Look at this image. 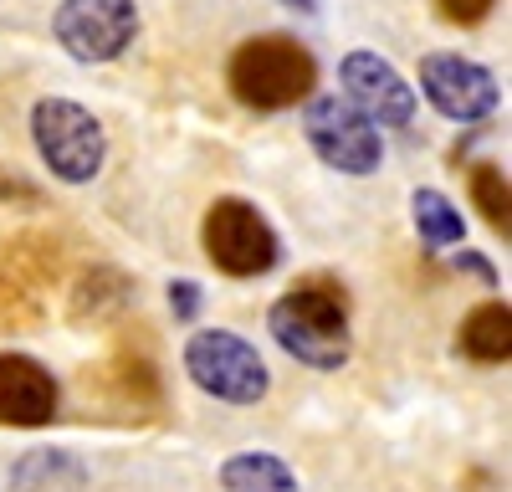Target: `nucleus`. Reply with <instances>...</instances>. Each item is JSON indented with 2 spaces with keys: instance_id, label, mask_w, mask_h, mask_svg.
Wrapping results in <instances>:
<instances>
[{
  "instance_id": "obj_7",
  "label": "nucleus",
  "mask_w": 512,
  "mask_h": 492,
  "mask_svg": "<svg viewBox=\"0 0 512 492\" xmlns=\"http://www.w3.org/2000/svg\"><path fill=\"white\" fill-rule=\"evenodd\" d=\"M52 31L62 41V52H72L77 62H113L134 47L139 6L134 0H62Z\"/></svg>"
},
{
  "instance_id": "obj_19",
  "label": "nucleus",
  "mask_w": 512,
  "mask_h": 492,
  "mask_svg": "<svg viewBox=\"0 0 512 492\" xmlns=\"http://www.w3.org/2000/svg\"><path fill=\"white\" fill-rule=\"evenodd\" d=\"M456 267H466V272H477L482 282H492V267H487V262H482L477 252H461V257H456Z\"/></svg>"
},
{
  "instance_id": "obj_14",
  "label": "nucleus",
  "mask_w": 512,
  "mask_h": 492,
  "mask_svg": "<svg viewBox=\"0 0 512 492\" xmlns=\"http://www.w3.org/2000/svg\"><path fill=\"white\" fill-rule=\"evenodd\" d=\"M410 211H415V231H420L425 246H456L461 231H466L461 211H456L441 190H415V195H410Z\"/></svg>"
},
{
  "instance_id": "obj_15",
  "label": "nucleus",
  "mask_w": 512,
  "mask_h": 492,
  "mask_svg": "<svg viewBox=\"0 0 512 492\" xmlns=\"http://www.w3.org/2000/svg\"><path fill=\"white\" fill-rule=\"evenodd\" d=\"M472 200H477V211L487 216V226L507 236L512 195H507V175L497 170V164H477V170H472Z\"/></svg>"
},
{
  "instance_id": "obj_1",
  "label": "nucleus",
  "mask_w": 512,
  "mask_h": 492,
  "mask_svg": "<svg viewBox=\"0 0 512 492\" xmlns=\"http://www.w3.org/2000/svg\"><path fill=\"white\" fill-rule=\"evenodd\" d=\"M272 339L308 369H338L349 359V293L328 272L292 282L272 308Z\"/></svg>"
},
{
  "instance_id": "obj_16",
  "label": "nucleus",
  "mask_w": 512,
  "mask_h": 492,
  "mask_svg": "<svg viewBox=\"0 0 512 492\" xmlns=\"http://www.w3.org/2000/svg\"><path fill=\"white\" fill-rule=\"evenodd\" d=\"M26 323H36V303L11 277H0V328H26Z\"/></svg>"
},
{
  "instance_id": "obj_8",
  "label": "nucleus",
  "mask_w": 512,
  "mask_h": 492,
  "mask_svg": "<svg viewBox=\"0 0 512 492\" xmlns=\"http://www.w3.org/2000/svg\"><path fill=\"white\" fill-rule=\"evenodd\" d=\"M420 88L431 98V108L446 113L451 123H477L497 108V77L456 52L420 57Z\"/></svg>"
},
{
  "instance_id": "obj_12",
  "label": "nucleus",
  "mask_w": 512,
  "mask_h": 492,
  "mask_svg": "<svg viewBox=\"0 0 512 492\" xmlns=\"http://www.w3.org/2000/svg\"><path fill=\"white\" fill-rule=\"evenodd\" d=\"M461 354L477 364H507L512 354V313L507 303H482L461 323Z\"/></svg>"
},
{
  "instance_id": "obj_18",
  "label": "nucleus",
  "mask_w": 512,
  "mask_h": 492,
  "mask_svg": "<svg viewBox=\"0 0 512 492\" xmlns=\"http://www.w3.org/2000/svg\"><path fill=\"white\" fill-rule=\"evenodd\" d=\"M169 308H175V318H195L200 313V287L195 282H169Z\"/></svg>"
},
{
  "instance_id": "obj_13",
  "label": "nucleus",
  "mask_w": 512,
  "mask_h": 492,
  "mask_svg": "<svg viewBox=\"0 0 512 492\" xmlns=\"http://www.w3.org/2000/svg\"><path fill=\"white\" fill-rule=\"evenodd\" d=\"M221 487L226 492H297V477L272 451H241V457L221 467Z\"/></svg>"
},
{
  "instance_id": "obj_4",
  "label": "nucleus",
  "mask_w": 512,
  "mask_h": 492,
  "mask_svg": "<svg viewBox=\"0 0 512 492\" xmlns=\"http://www.w3.org/2000/svg\"><path fill=\"white\" fill-rule=\"evenodd\" d=\"M185 375L205 395H216L226 405H256L272 385L262 354H256L241 334H226V328H200L185 344Z\"/></svg>"
},
{
  "instance_id": "obj_2",
  "label": "nucleus",
  "mask_w": 512,
  "mask_h": 492,
  "mask_svg": "<svg viewBox=\"0 0 512 492\" xmlns=\"http://www.w3.org/2000/svg\"><path fill=\"white\" fill-rule=\"evenodd\" d=\"M318 82V62L303 41L292 36H251L236 47L231 57V93L246 103V108H262V113H277V108H292L313 93Z\"/></svg>"
},
{
  "instance_id": "obj_10",
  "label": "nucleus",
  "mask_w": 512,
  "mask_h": 492,
  "mask_svg": "<svg viewBox=\"0 0 512 492\" xmlns=\"http://www.w3.org/2000/svg\"><path fill=\"white\" fill-rule=\"evenodd\" d=\"M57 416V380L31 354H0V421L47 426Z\"/></svg>"
},
{
  "instance_id": "obj_20",
  "label": "nucleus",
  "mask_w": 512,
  "mask_h": 492,
  "mask_svg": "<svg viewBox=\"0 0 512 492\" xmlns=\"http://www.w3.org/2000/svg\"><path fill=\"white\" fill-rule=\"evenodd\" d=\"M287 6H292V11H308V16H313V11H318V0H287Z\"/></svg>"
},
{
  "instance_id": "obj_5",
  "label": "nucleus",
  "mask_w": 512,
  "mask_h": 492,
  "mask_svg": "<svg viewBox=\"0 0 512 492\" xmlns=\"http://www.w3.org/2000/svg\"><path fill=\"white\" fill-rule=\"evenodd\" d=\"M200 241H205V257L226 277H262L277 267V231L251 200H236V195L216 200L205 211Z\"/></svg>"
},
{
  "instance_id": "obj_3",
  "label": "nucleus",
  "mask_w": 512,
  "mask_h": 492,
  "mask_svg": "<svg viewBox=\"0 0 512 492\" xmlns=\"http://www.w3.org/2000/svg\"><path fill=\"white\" fill-rule=\"evenodd\" d=\"M31 139H36L41 164L67 185H88L103 170V154H108L103 123L72 98H41L31 108Z\"/></svg>"
},
{
  "instance_id": "obj_17",
  "label": "nucleus",
  "mask_w": 512,
  "mask_h": 492,
  "mask_svg": "<svg viewBox=\"0 0 512 492\" xmlns=\"http://www.w3.org/2000/svg\"><path fill=\"white\" fill-rule=\"evenodd\" d=\"M436 11L446 21H456V26H477V21H487L492 0H436Z\"/></svg>"
},
{
  "instance_id": "obj_9",
  "label": "nucleus",
  "mask_w": 512,
  "mask_h": 492,
  "mask_svg": "<svg viewBox=\"0 0 512 492\" xmlns=\"http://www.w3.org/2000/svg\"><path fill=\"white\" fill-rule=\"evenodd\" d=\"M338 77H344V93L349 103L369 118V123H390V129H405V123L415 118V93L410 82L384 62L379 52H349L344 67H338Z\"/></svg>"
},
{
  "instance_id": "obj_11",
  "label": "nucleus",
  "mask_w": 512,
  "mask_h": 492,
  "mask_svg": "<svg viewBox=\"0 0 512 492\" xmlns=\"http://www.w3.org/2000/svg\"><path fill=\"white\" fill-rule=\"evenodd\" d=\"M128 298H134V282H128L118 267H88L77 277L72 287V318L77 323H108L128 308Z\"/></svg>"
},
{
  "instance_id": "obj_6",
  "label": "nucleus",
  "mask_w": 512,
  "mask_h": 492,
  "mask_svg": "<svg viewBox=\"0 0 512 492\" xmlns=\"http://www.w3.org/2000/svg\"><path fill=\"white\" fill-rule=\"evenodd\" d=\"M303 134H308L313 154H318L323 164H333L338 175H374L379 159H384L374 123H369L349 98H333V93H323V98L308 103Z\"/></svg>"
}]
</instances>
